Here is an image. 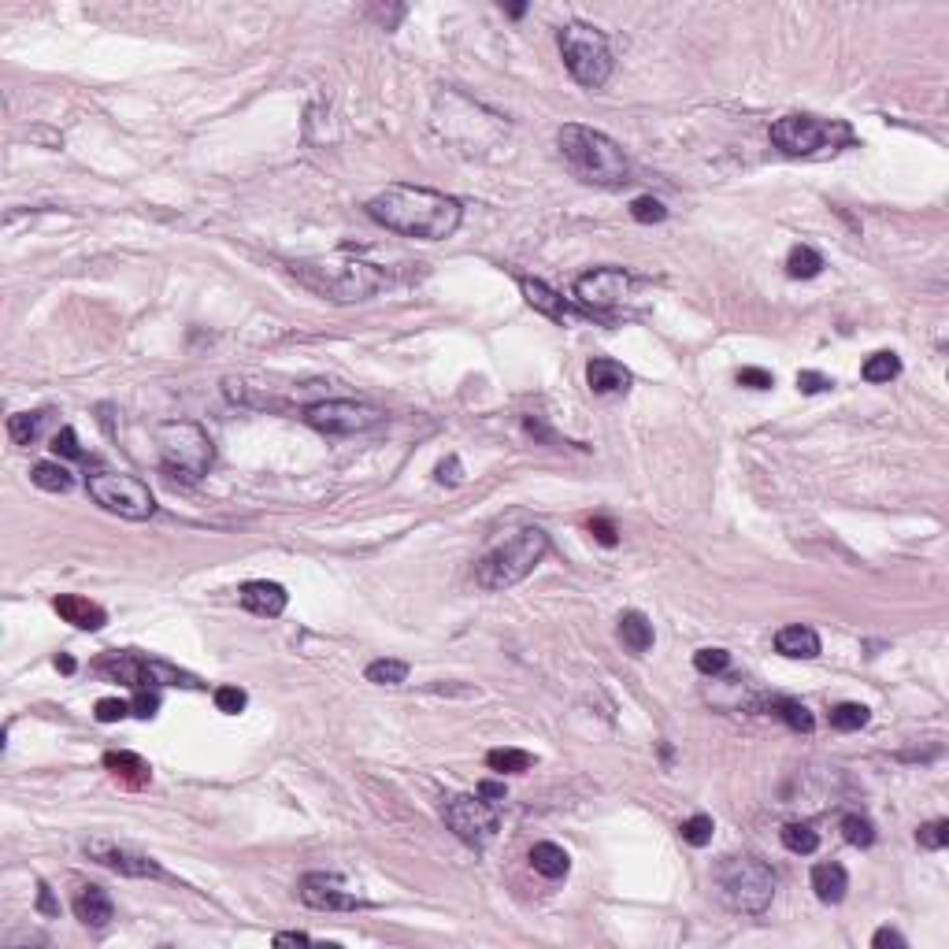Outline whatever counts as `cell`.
<instances>
[{
	"instance_id": "cell-15",
	"label": "cell",
	"mask_w": 949,
	"mask_h": 949,
	"mask_svg": "<svg viewBox=\"0 0 949 949\" xmlns=\"http://www.w3.org/2000/svg\"><path fill=\"white\" fill-rule=\"evenodd\" d=\"M86 853H89L97 864L119 872V875H130V879H160V875H163V868H160L152 857L134 853V850H127V846H119V842H111V839H93V842H86Z\"/></svg>"
},
{
	"instance_id": "cell-46",
	"label": "cell",
	"mask_w": 949,
	"mask_h": 949,
	"mask_svg": "<svg viewBox=\"0 0 949 949\" xmlns=\"http://www.w3.org/2000/svg\"><path fill=\"white\" fill-rule=\"evenodd\" d=\"M475 794H479L482 801H490V805H500V801L509 798L505 783H493V779H482V783H479V790H475Z\"/></svg>"
},
{
	"instance_id": "cell-5",
	"label": "cell",
	"mask_w": 949,
	"mask_h": 949,
	"mask_svg": "<svg viewBox=\"0 0 949 949\" xmlns=\"http://www.w3.org/2000/svg\"><path fill=\"white\" fill-rule=\"evenodd\" d=\"M549 552V534L542 527H523L520 534H512L505 545L490 549L482 561L475 564V583L490 593L509 590L516 583H523Z\"/></svg>"
},
{
	"instance_id": "cell-2",
	"label": "cell",
	"mask_w": 949,
	"mask_h": 949,
	"mask_svg": "<svg viewBox=\"0 0 949 949\" xmlns=\"http://www.w3.org/2000/svg\"><path fill=\"white\" fill-rule=\"evenodd\" d=\"M290 274L297 283L334 304H353L375 297L382 286H389V274L367 260L334 253V256H315V260H297L290 263Z\"/></svg>"
},
{
	"instance_id": "cell-22",
	"label": "cell",
	"mask_w": 949,
	"mask_h": 949,
	"mask_svg": "<svg viewBox=\"0 0 949 949\" xmlns=\"http://www.w3.org/2000/svg\"><path fill=\"white\" fill-rule=\"evenodd\" d=\"M812 890H816V898H820L823 905H839V902L846 898V890H850L846 868L834 864V861L816 864V868H812Z\"/></svg>"
},
{
	"instance_id": "cell-38",
	"label": "cell",
	"mask_w": 949,
	"mask_h": 949,
	"mask_svg": "<svg viewBox=\"0 0 949 949\" xmlns=\"http://www.w3.org/2000/svg\"><path fill=\"white\" fill-rule=\"evenodd\" d=\"M920 850H945L949 846V820H931L916 830Z\"/></svg>"
},
{
	"instance_id": "cell-25",
	"label": "cell",
	"mask_w": 949,
	"mask_h": 949,
	"mask_svg": "<svg viewBox=\"0 0 949 949\" xmlns=\"http://www.w3.org/2000/svg\"><path fill=\"white\" fill-rule=\"evenodd\" d=\"M531 868L538 875H545V879H564L572 872V857H568L564 846H556V842H538L531 850Z\"/></svg>"
},
{
	"instance_id": "cell-19",
	"label": "cell",
	"mask_w": 949,
	"mask_h": 949,
	"mask_svg": "<svg viewBox=\"0 0 949 949\" xmlns=\"http://www.w3.org/2000/svg\"><path fill=\"white\" fill-rule=\"evenodd\" d=\"M52 608L60 612L64 624H71V627H78V631H100V627L108 624V612H104L97 601L78 597V593H60V597L52 601Z\"/></svg>"
},
{
	"instance_id": "cell-17",
	"label": "cell",
	"mask_w": 949,
	"mask_h": 949,
	"mask_svg": "<svg viewBox=\"0 0 949 949\" xmlns=\"http://www.w3.org/2000/svg\"><path fill=\"white\" fill-rule=\"evenodd\" d=\"M238 601H242V608L253 612V616H267V620H274V616H283V612H286L290 593H286L283 586H278V583L256 579V583H245V586H242Z\"/></svg>"
},
{
	"instance_id": "cell-6",
	"label": "cell",
	"mask_w": 949,
	"mask_h": 949,
	"mask_svg": "<svg viewBox=\"0 0 949 949\" xmlns=\"http://www.w3.org/2000/svg\"><path fill=\"white\" fill-rule=\"evenodd\" d=\"M156 445H160V464L163 471H171L186 482H197L208 475L211 460H215V449H211V438L197 427V423H163L156 427Z\"/></svg>"
},
{
	"instance_id": "cell-43",
	"label": "cell",
	"mask_w": 949,
	"mask_h": 949,
	"mask_svg": "<svg viewBox=\"0 0 949 949\" xmlns=\"http://www.w3.org/2000/svg\"><path fill=\"white\" fill-rule=\"evenodd\" d=\"M738 386H749V389H771V386H775V375L764 371V367H742V371H738Z\"/></svg>"
},
{
	"instance_id": "cell-8",
	"label": "cell",
	"mask_w": 949,
	"mask_h": 949,
	"mask_svg": "<svg viewBox=\"0 0 949 949\" xmlns=\"http://www.w3.org/2000/svg\"><path fill=\"white\" fill-rule=\"evenodd\" d=\"M86 490L93 497V505H100L104 512L119 516V520L141 523V520H152V512H156V497L138 475L93 471V475H86Z\"/></svg>"
},
{
	"instance_id": "cell-20",
	"label": "cell",
	"mask_w": 949,
	"mask_h": 949,
	"mask_svg": "<svg viewBox=\"0 0 949 949\" xmlns=\"http://www.w3.org/2000/svg\"><path fill=\"white\" fill-rule=\"evenodd\" d=\"M520 290H523V297H527V304H531L534 312H542V315H549V319H556V323H568V319H572L564 297L556 294L552 286H545L542 278H520Z\"/></svg>"
},
{
	"instance_id": "cell-35",
	"label": "cell",
	"mask_w": 949,
	"mask_h": 949,
	"mask_svg": "<svg viewBox=\"0 0 949 949\" xmlns=\"http://www.w3.org/2000/svg\"><path fill=\"white\" fill-rule=\"evenodd\" d=\"M842 839L850 842V846H857V850H868L872 842H875V827H872V820L868 816H857V812H850V816H842Z\"/></svg>"
},
{
	"instance_id": "cell-21",
	"label": "cell",
	"mask_w": 949,
	"mask_h": 949,
	"mask_svg": "<svg viewBox=\"0 0 949 949\" xmlns=\"http://www.w3.org/2000/svg\"><path fill=\"white\" fill-rule=\"evenodd\" d=\"M104 768L119 779V783H127V787H134V790H141V787H149L152 783V768L138 757V753H127V749H111V753H104Z\"/></svg>"
},
{
	"instance_id": "cell-10",
	"label": "cell",
	"mask_w": 949,
	"mask_h": 949,
	"mask_svg": "<svg viewBox=\"0 0 949 949\" xmlns=\"http://www.w3.org/2000/svg\"><path fill=\"white\" fill-rule=\"evenodd\" d=\"M100 672H108L116 683H127L134 690H145V686H186V690H201L204 683L182 667L167 664V660H156V656H141V653H111L104 660H97Z\"/></svg>"
},
{
	"instance_id": "cell-36",
	"label": "cell",
	"mask_w": 949,
	"mask_h": 949,
	"mask_svg": "<svg viewBox=\"0 0 949 949\" xmlns=\"http://www.w3.org/2000/svg\"><path fill=\"white\" fill-rule=\"evenodd\" d=\"M712 816H705V812H697V816H690V820H683V827H679V834H683V842H690L694 850H701V846H708L712 842Z\"/></svg>"
},
{
	"instance_id": "cell-16",
	"label": "cell",
	"mask_w": 949,
	"mask_h": 949,
	"mask_svg": "<svg viewBox=\"0 0 949 949\" xmlns=\"http://www.w3.org/2000/svg\"><path fill=\"white\" fill-rule=\"evenodd\" d=\"M586 382H590V389H593L597 397H616V394H627L631 382H634V375H631L620 360L597 356V360L586 364Z\"/></svg>"
},
{
	"instance_id": "cell-40",
	"label": "cell",
	"mask_w": 949,
	"mask_h": 949,
	"mask_svg": "<svg viewBox=\"0 0 949 949\" xmlns=\"http://www.w3.org/2000/svg\"><path fill=\"white\" fill-rule=\"evenodd\" d=\"M134 708H130V701H123V697H100L97 701V708H93V716L100 719V723H119V719H127Z\"/></svg>"
},
{
	"instance_id": "cell-11",
	"label": "cell",
	"mask_w": 949,
	"mask_h": 949,
	"mask_svg": "<svg viewBox=\"0 0 949 949\" xmlns=\"http://www.w3.org/2000/svg\"><path fill=\"white\" fill-rule=\"evenodd\" d=\"M441 820L464 846L486 850L500 830V805H490L479 794H453L441 805Z\"/></svg>"
},
{
	"instance_id": "cell-28",
	"label": "cell",
	"mask_w": 949,
	"mask_h": 949,
	"mask_svg": "<svg viewBox=\"0 0 949 949\" xmlns=\"http://www.w3.org/2000/svg\"><path fill=\"white\" fill-rule=\"evenodd\" d=\"M364 676L375 686H401V683H408V664L405 660H371Z\"/></svg>"
},
{
	"instance_id": "cell-13",
	"label": "cell",
	"mask_w": 949,
	"mask_h": 949,
	"mask_svg": "<svg viewBox=\"0 0 949 949\" xmlns=\"http://www.w3.org/2000/svg\"><path fill=\"white\" fill-rule=\"evenodd\" d=\"M297 898L308 909H319V913H353V909H367L371 905L353 882H346L342 875H334V872H308L297 882Z\"/></svg>"
},
{
	"instance_id": "cell-52",
	"label": "cell",
	"mask_w": 949,
	"mask_h": 949,
	"mask_svg": "<svg viewBox=\"0 0 949 949\" xmlns=\"http://www.w3.org/2000/svg\"><path fill=\"white\" fill-rule=\"evenodd\" d=\"M75 667H78V664H75V656H67V653H60V656H56V672L75 676Z\"/></svg>"
},
{
	"instance_id": "cell-44",
	"label": "cell",
	"mask_w": 949,
	"mask_h": 949,
	"mask_svg": "<svg viewBox=\"0 0 949 949\" xmlns=\"http://www.w3.org/2000/svg\"><path fill=\"white\" fill-rule=\"evenodd\" d=\"M130 708H134V716H141V719H152V716H156V708H160V694L145 686V690H138V694H134Z\"/></svg>"
},
{
	"instance_id": "cell-23",
	"label": "cell",
	"mask_w": 949,
	"mask_h": 949,
	"mask_svg": "<svg viewBox=\"0 0 949 949\" xmlns=\"http://www.w3.org/2000/svg\"><path fill=\"white\" fill-rule=\"evenodd\" d=\"M775 649L790 660H812V656H820V634L805 624H794L775 634Z\"/></svg>"
},
{
	"instance_id": "cell-48",
	"label": "cell",
	"mask_w": 949,
	"mask_h": 949,
	"mask_svg": "<svg viewBox=\"0 0 949 949\" xmlns=\"http://www.w3.org/2000/svg\"><path fill=\"white\" fill-rule=\"evenodd\" d=\"M872 945L875 949H886V945H894V949H905V938L894 931V927H879L875 934H872Z\"/></svg>"
},
{
	"instance_id": "cell-14",
	"label": "cell",
	"mask_w": 949,
	"mask_h": 949,
	"mask_svg": "<svg viewBox=\"0 0 949 949\" xmlns=\"http://www.w3.org/2000/svg\"><path fill=\"white\" fill-rule=\"evenodd\" d=\"M627 290H631V278H627V271H620V267H593V271H586L579 283H575L579 304H583L586 312H593V315H608L616 304H624Z\"/></svg>"
},
{
	"instance_id": "cell-26",
	"label": "cell",
	"mask_w": 949,
	"mask_h": 949,
	"mask_svg": "<svg viewBox=\"0 0 949 949\" xmlns=\"http://www.w3.org/2000/svg\"><path fill=\"white\" fill-rule=\"evenodd\" d=\"M30 482H34L37 490H45V493H67V490L75 486L71 471H67L64 464H56V460H41V464H34Z\"/></svg>"
},
{
	"instance_id": "cell-7",
	"label": "cell",
	"mask_w": 949,
	"mask_h": 949,
	"mask_svg": "<svg viewBox=\"0 0 949 949\" xmlns=\"http://www.w3.org/2000/svg\"><path fill=\"white\" fill-rule=\"evenodd\" d=\"M561 56H564V67L572 71V78L586 89H601L612 78V67H616L608 37L586 23H572L561 30Z\"/></svg>"
},
{
	"instance_id": "cell-50",
	"label": "cell",
	"mask_w": 949,
	"mask_h": 949,
	"mask_svg": "<svg viewBox=\"0 0 949 949\" xmlns=\"http://www.w3.org/2000/svg\"><path fill=\"white\" fill-rule=\"evenodd\" d=\"M438 482H449V486L460 482V464H457V457H449V464H438Z\"/></svg>"
},
{
	"instance_id": "cell-51",
	"label": "cell",
	"mask_w": 949,
	"mask_h": 949,
	"mask_svg": "<svg viewBox=\"0 0 949 949\" xmlns=\"http://www.w3.org/2000/svg\"><path fill=\"white\" fill-rule=\"evenodd\" d=\"M312 938L304 934V931H283V934H274V945H308Z\"/></svg>"
},
{
	"instance_id": "cell-3",
	"label": "cell",
	"mask_w": 949,
	"mask_h": 949,
	"mask_svg": "<svg viewBox=\"0 0 949 949\" xmlns=\"http://www.w3.org/2000/svg\"><path fill=\"white\" fill-rule=\"evenodd\" d=\"M561 141V152L568 160V167L590 186H624L627 175H631V163L624 156V149L612 141L608 134L593 130V127H583V123H568L561 127L556 134Z\"/></svg>"
},
{
	"instance_id": "cell-12",
	"label": "cell",
	"mask_w": 949,
	"mask_h": 949,
	"mask_svg": "<svg viewBox=\"0 0 949 949\" xmlns=\"http://www.w3.org/2000/svg\"><path fill=\"white\" fill-rule=\"evenodd\" d=\"M301 419H304L312 430H319V434L342 438V434L375 430V427L386 419V412L375 408V405H364V401H315V405L304 408Z\"/></svg>"
},
{
	"instance_id": "cell-27",
	"label": "cell",
	"mask_w": 949,
	"mask_h": 949,
	"mask_svg": "<svg viewBox=\"0 0 949 949\" xmlns=\"http://www.w3.org/2000/svg\"><path fill=\"white\" fill-rule=\"evenodd\" d=\"M771 712L787 723L790 731H801V735H809L812 727H816V719H812V712L801 705V701H794V697H775L771 701Z\"/></svg>"
},
{
	"instance_id": "cell-29",
	"label": "cell",
	"mask_w": 949,
	"mask_h": 949,
	"mask_svg": "<svg viewBox=\"0 0 949 949\" xmlns=\"http://www.w3.org/2000/svg\"><path fill=\"white\" fill-rule=\"evenodd\" d=\"M779 839H783V846H787L790 853H801V857H809V853L820 850V834H816L809 823H787L783 830H779Z\"/></svg>"
},
{
	"instance_id": "cell-9",
	"label": "cell",
	"mask_w": 949,
	"mask_h": 949,
	"mask_svg": "<svg viewBox=\"0 0 949 949\" xmlns=\"http://www.w3.org/2000/svg\"><path fill=\"white\" fill-rule=\"evenodd\" d=\"M853 130L846 123H830V119H816V116H783L771 123V145L787 156H812L820 149H839L850 145Z\"/></svg>"
},
{
	"instance_id": "cell-53",
	"label": "cell",
	"mask_w": 949,
	"mask_h": 949,
	"mask_svg": "<svg viewBox=\"0 0 949 949\" xmlns=\"http://www.w3.org/2000/svg\"><path fill=\"white\" fill-rule=\"evenodd\" d=\"M523 12H527V5H512V8H509V15H512V19H520Z\"/></svg>"
},
{
	"instance_id": "cell-33",
	"label": "cell",
	"mask_w": 949,
	"mask_h": 949,
	"mask_svg": "<svg viewBox=\"0 0 949 949\" xmlns=\"http://www.w3.org/2000/svg\"><path fill=\"white\" fill-rule=\"evenodd\" d=\"M868 719H872V712L864 705H857V701H842V705L830 708V727L834 731H861Z\"/></svg>"
},
{
	"instance_id": "cell-4",
	"label": "cell",
	"mask_w": 949,
	"mask_h": 949,
	"mask_svg": "<svg viewBox=\"0 0 949 949\" xmlns=\"http://www.w3.org/2000/svg\"><path fill=\"white\" fill-rule=\"evenodd\" d=\"M712 886L731 913L764 916L775 898V872L757 857H723L712 872Z\"/></svg>"
},
{
	"instance_id": "cell-1",
	"label": "cell",
	"mask_w": 949,
	"mask_h": 949,
	"mask_svg": "<svg viewBox=\"0 0 949 949\" xmlns=\"http://www.w3.org/2000/svg\"><path fill=\"white\" fill-rule=\"evenodd\" d=\"M367 215L378 222V227L394 231L401 238L445 242V238L457 234L460 219H464V204L449 193H441V190L394 182L367 201Z\"/></svg>"
},
{
	"instance_id": "cell-30",
	"label": "cell",
	"mask_w": 949,
	"mask_h": 949,
	"mask_svg": "<svg viewBox=\"0 0 949 949\" xmlns=\"http://www.w3.org/2000/svg\"><path fill=\"white\" fill-rule=\"evenodd\" d=\"M823 271V256L809 245H794L790 256H787V274L790 278H816Z\"/></svg>"
},
{
	"instance_id": "cell-34",
	"label": "cell",
	"mask_w": 949,
	"mask_h": 949,
	"mask_svg": "<svg viewBox=\"0 0 949 949\" xmlns=\"http://www.w3.org/2000/svg\"><path fill=\"white\" fill-rule=\"evenodd\" d=\"M486 764H490L493 771H500V775H520V771H527V768L534 764V757L523 753V749H490V753H486Z\"/></svg>"
},
{
	"instance_id": "cell-42",
	"label": "cell",
	"mask_w": 949,
	"mask_h": 949,
	"mask_svg": "<svg viewBox=\"0 0 949 949\" xmlns=\"http://www.w3.org/2000/svg\"><path fill=\"white\" fill-rule=\"evenodd\" d=\"M52 453H56V457H64V460H82V445H78V438H75L71 427H64L60 434L52 438Z\"/></svg>"
},
{
	"instance_id": "cell-45",
	"label": "cell",
	"mask_w": 949,
	"mask_h": 949,
	"mask_svg": "<svg viewBox=\"0 0 949 949\" xmlns=\"http://www.w3.org/2000/svg\"><path fill=\"white\" fill-rule=\"evenodd\" d=\"M834 382L827 378V375H820V371H801L798 375V389L801 394H823V389H830Z\"/></svg>"
},
{
	"instance_id": "cell-37",
	"label": "cell",
	"mask_w": 949,
	"mask_h": 949,
	"mask_svg": "<svg viewBox=\"0 0 949 949\" xmlns=\"http://www.w3.org/2000/svg\"><path fill=\"white\" fill-rule=\"evenodd\" d=\"M694 667H697L701 676H719V672H727V667H731V653L719 649V645L697 649V653H694Z\"/></svg>"
},
{
	"instance_id": "cell-47",
	"label": "cell",
	"mask_w": 949,
	"mask_h": 949,
	"mask_svg": "<svg viewBox=\"0 0 949 949\" xmlns=\"http://www.w3.org/2000/svg\"><path fill=\"white\" fill-rule=\"evenodd\" d=\"M590 534H593L601 545H616V542H620V531L612 527L608 520H590Z\"/></svg>"
},
{
	"instance_id": "cell-49",
	"label": "cell",
	"mask_w": 949,
	"mask_h": 949,
	"mask_svg": "<svg viewBox=\"0 0 949 949\" xmlns=\"http://www.w3.org/2000/svg\"><path fill=\"white\" fill-rule=\"evenodd\" d=\"M37 913H45V916H60V902L52 898L48 882H37Z\"/></svg>"
},
{
	"instance_id": "cell-24",
	"label": "cell",
	"mask_w": 949,
	"mask_h": 949,
	"mask_svg": "<svg viewBox=\"0 0 949 949\" xmlns=\"http://www.w3.org/2000/svg\"><path fill=\"white\" fill-rule=\"evenodd\" d=\"M616 634H620L624 649H627V653H634V656H642V653H649V649H653V624L642 616V612H624V616H620V627H616Z\"/></svg>"
},
{
	"instance_id": "cell-32",
	"label": "cell",
	"mask_w": 949,
	"mask_h": 949,
	"mask_svg": "<svg viewBox=\"0 0 949 949\" xmlns=\"http://www.w3.org/2000/svg\"><path fill=\"white\" fill-rule=\"evenodd\" d=\"M861 375H864V382H890L902 375V360H898V353H872L864 360Z\"/></svg>"
},
{
	"instance_id": "cell-41",
	"label": "cell",
	"mask_w": 949,
	"mask_h": 949,
	"mask_svg": "<svg viewBox=\"0 0 949 949\" xmlns=\"http://www.w3.org/2000/svg\"><path fill=\"white\" fill-rule=\"evenodd\" d=\"M631 215H634V222H664V219H667V208H664V201H656V197H638V201L631 204Z\"/></svg>"
},
{
	"instance_id": "cell-39",
	"label": "cell",
	"mask_w": 949,
	"mask_h": 949,
	"mask_svg": "<svg viewBox=\"0 0 949 949\" xmlns=\"http://www.w3.org/2000/svg\"><path fill=\"white\" fill-rule=\"evenodd\" d=\"M245 705H249V694H245L242 686H219V690H215V708H219V712L238 716Z\"/></svg>"
},
{
	"instance_id": "cell-18",
	"label": "cell",
	"mask_w": 949,
	"mask_h": 949,
	"mask_svg": "<svg viewBox=\"0 0 949 949\" xmlns=\"http://www.w3.org/2000/svg\"><path fill=\"white\" fill-rule=\"evenodd\" d=\"M71 909H75V916H78L86 927H93V931H104L111 920H116V905H111V894H108L104 886H78Z\"/></svg>"
},
{
	"instance_id": "cell-31",
	"label": "cell",
	"mask_w": 949,
	"mask_h": 949,
	"mask_svg": "<svg viewBox=\"0 0 949 949\" xmlns=\"http://www.w3.org/2000/svg\"><path fill=\"white\" fill-rule=\"evenodd\" d=\"M45 419H48V412H15V416L8 419V438H12L15 445H30V441L41 434Z\"/></svg>"
}]
</instances>
